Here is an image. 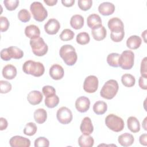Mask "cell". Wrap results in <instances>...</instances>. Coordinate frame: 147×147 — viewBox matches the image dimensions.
Masks as SVG:
<instances>
[{"label":"cell","instance_id":"obj_1","mask_svg":"<svg viewBox=\"0 0 147 147\" xmlns=\"http://www.w3.org/2000/svg\"><path fill=\"white\" fill-rule=\"evenodd\" d=\"M59 55L65 64L69 66L74 65L78 59L75 49L71 45L65 44L63 45L60 49Z\"/></svg>","mask_w":147,"mask_h":147},{"label":"cell","instance_id":"obj_2","mask_svg":"<svg viewBox=\"0 0 147 147\" xmlns=\"http://www.w3.org/2000/svg\"><path fill=\"white\" fill-rule=\"evenodd\" d=\"M22 70L26 74L31 75L35 77H40L44 74L45 68L42 63L30 60L26 61L24 63Z\"/></svg>","mask_w":147,"mask_h":147},{"label":"cell","instance_id":"obj_3","mask_svg":"<svg viewBox=\"0 0 147 147\" xmlns=\"http://www.w3.org/2000/svg\"><path fill=\"white\" fill-rule=\"evenodd\" d=\"M119 85L117 80L110 79L107 80L103 86L100 91V96L106 99H113L117 94Z\"/></svg>","mask_w":147,"mask_h":147},{"label":"cell","instance_id":"obj_4","mask_svg":"<svg viewBox=\"0 0 147 147\" xmlns=\"http://www.w3.org/2000/svg\"><path fill=\"white\" fill-rule=\"evenodd\" d=\"M105 122L107 127L115 132L122 131L125 127L123 120L114 114H109L106 117Z\"/></svg>","mask_w":147,"mask_h":147},{"label":"cell","instance_id":"obj_5","mask_svg":"<svg viewBox=\"0 0 147 147\" xmlns=\"http://www.w3.org/2000/svg\"><path fill=\"white\" fill-rule=\"evenodd\" d=\"M30 10L34 19L38 22L44 21L48 17V11L40 2H32L30 6Z\"/></svg>","mask_w":147,"mask_h":147},{"label":"cell","instance_id":"obj_6","mask_svg":"<svg viewBox=\"0 0 147 147\" xmlns=\"http://www.w3.org/2000/svg\"><path fill=\"white\" fill-rule=\"evenodd\" d=\"M30 45L33 53L36 56H42L48 52V45L45 42L44 39L41 37H38L34 39H30Z\"/></svg>","mask_w":147,"mask_h":147},{"label":"cell","instance_id":"obj_7","mask_svg":"<svg viewBox=\"0 0 147 147\" xmlns=\"http://www.w3.org/2000/svg\"><path fill=\"white\" fill-rule=\"evenodd\" d=\"M134 54L130 50H125L119 55V66L123 69H130L134 65Z\"/></svg>","mask_w":147,"mask_h":147},{"label":"cell","instance_id":"obj_8","mask_svg":"<svg viewBox=\"0 0 147 147\" xmlns=\"http://www.w3.org/2000/svg\"><path fill=\"white\" fill-rule=\"evenodd\" d=\"M58 121L61 124L66 125L70 123L73 118L72 111L67 107H61L58 109L56 113Z\"/></svg>","mask_w":147,"mask_h":147},{"label":"cell","instance_id":"obj_9","mask_svg":"<svg viewBox=\"0 0 147 147\" xmlns=\"http://www.w3.org/2000/svg\"><path fill=\"white\" fill-rule=\"evenodd\" d=\"M98 84V78L94 75H89L84 81L83 89L87 93H94L97 90Z\"/></svg>","mask_w":147,"mask_h":147},{"label":"cell","instance_id":"obj_10","mask_svg":"<svg viewBox=\"0 0 147 147\" xmlns=\"http://www.w3.org/2000/svg\"><path fill=\"white\" fill-rule=\"evenodd\" d=\"M9 144L11 147H29L30 141L27 138L20 136H15L10 139Z\"/></svg>","mask_w":147,"mask_h":147},{"label":"cell","instance_id":"obj_11","mask_svg":"<svg viewBox=\"0 0 147 147\" xmlns=\"http://www.w3.org/2000/svg\"><path fill=\"white\" fill-rule=\"evenodd\" d=\"M111 32L118 33L124 31V25L122 20L118 17H113L110 18L107 24Z\"/></svg>","mask_w":147,"mask_h":147},{"label":"cell","instance_id":"obj_12","mask_svg":"<svg viewBox=\"0 0 147 147\" xmlns=\"http://www.w3.org/2000/svg\"><path fill=\"white\" fill-rule=\"evenodd\" d=\"M60 28V24L58 20L55 18L49 19L44 25V30L48 34H56Z\"/></svg>","mask_w":147,"mask_h":147},{"label":"cell","instance_id":"obj_13","mask_svg":"<svg viewBox=\"0 0 147 147\" xmlns=\"http://www.w3.org/2000/svg\"><path fill=\"white\" fill-rule=\"evenodd\" d=\"M90 100L85 96L79 97L75 101V107L80 113H85L90 108Z\"/></svg>","mask_w":147,"mask_h":147},{"label":"cell","instance_id":"obj_14","mask_svg":"<svg viewBox=\"0 0 147 147\" xmlns=\"http://www.w3.org/2000/svg\"><path fill=\"white\" fill-rule=\"evenodd\" d=\"M64 75L63 68L59 64L52 65L49 69V75L54 80H57L62 79Z\"/></svg>","mask_w":147,"mask_h":147},{"label":"cell","instance_id":"obj_15","mask_svg":"<svg viewBox=\"0 0 147 147\" xmlns=\"http://www.w3.org/2000/svg\"><path fill=\"white\" fill-rule=\"evenodd\" d=\"M80 129L81 132L84 134H91L94 131V126L92 121L88 117H84L82 121Z\"/></svg>","mask_w":147,"mask_h":147},{"label":"cell","instance_id":"obj_16","mask_svg":"<svg viewBox=\"0 0 147 147\" xmlns=\"http://www.w3.org/2000/svg\"><path fill=\"white\" fill-rule=\"evenodd\" d=\"M115 5L110 2H104L98 6L99 12L103 16H109L115 11Z\"/></svg>","mask_w":147,"mask_h":147},{"label":"cell","instance_id":"obj_17","mask_svg":"<svg viewBox=\"0 0 147 147\" xmlns=\"http://www.w3.org/2000/svg\"><path fill=\"white\" fill-rule=\"evenodd\" d=\"M43 99V95L42 93L37 90H33L30 91L27 96V99L29 103L32 105H38L41 102Z\"/></svg>","mask_w":147,"mask_h":147},{"label":"cell","instance_id":"obj_18","mask_svg":"<svg viewBox=\"0 0 147 147\" xmlns=\"http://www.w3.org/2000/svg\"><path fill=\"white\" fill-rule=\"evenodd\" d=\"M91 34L95 40L101 41L106 37L107 35V31L103 25H99L92 29Z\"/></svg>","mask_w":147,"mask_h":147},{"label":"cell","instance_id":"obj_19","mask_svg":"<svg viewBox=\"0 0 147 147\" xmlns=\"http://www.w3.org/2000/svg\"><path fill=\"white\" fill-rule=\"evenodd\" d=\"M17 71L15 66L11 64L5 65L2 69L3 76L8 80L13 79L17 75Z\"/></svg>","mask_w":147,"mask_h":147},{"label":"cell","instance_id":"obj_20","mask_svg":"<svg viewBox=\"0 0 147 147\" xmlns=\"http://www.w3.org/2000/svg\"><path fill=\"white\" fill-rule=\"evenodd\" d=\"M119 144L124 147H127L131 145L134 141V138L133 136L128 133H125L121 134L118 138Z\"/></svg>","mask_w":147,"mask_h":147},{"label":"cell","instance_id":"obj_21","mask_svg":"<svg viewBox=\"0 0 147 147\" xmlns=\"http://www.w3.org/2000/svg\"><path fill=\"white\" fill-rule=\"evenodd\" d=\"M25 34L30 39H34L40 37V30L38 27L35 25H29L25 29Z\"/></svg>","mask_w":147,"mask_h":147},{"label":"cell","instance_id":"obj_22","mask_svg":"<svg viewBox=\"0 0 147 147\" xmlns=\"http://www.w3.org/2000/svg\"><path fill=\"white\" fill-rule=\"evenodd\" d=\"M87 24L88 26L92 29L99 25H102V20L100 17L95 13L88 16L87 18Z\"/></svg>","mask_w":147,"mask_h":147},{"label":"cell","instance_id":"obj_23","mask_svg":"<svg viewBox=\"0 0 147 147\" xmlns=\"http://www.w3.org/2000/svg\"><path fill=\"white\" fill-rule=\"evenodd\" d=\"M142 42V40L140 37L133 35L130 36L126 40V46L131 49H138Z\"/></svg>","mask_w":147,"mask_h":147},{"label":"cell","instance_id":"obj_24","mask_svg":"<svg viewBox=\"0 0 147 147\" xmlns=\"http://www.w3.org/2000/svg\"><path fill=\"white\" fill-rule=\"evenodd\" d=\"M94 144V140L90 135L82 134L78 138V144L80 147H92Z\"/></svg>","mask_w":147,"mask_h":147},{"label":"cell","instance_id":"obj_25","mask_svg":"<svg viewBox=\"0 0 147 147\" xmlns=\"http://www.w3.org/2000/svg\"><path fill=\"white\" fill-rule=\"evenodd\" d=\"M127 127L132 133H137L140 130L139 121L135 117H129L127 120Z\"/></svg>","mask_w":147,"mask_h":147},{"label":"cell","instance_id":"obj_26","mask_svg":"<svg viewBox=\"0 0 147 147\" xmlns=\"http://www.w3.org/2000/svg\"><path fill=\"white\" fill-rule=\"evenodd\" d=\"M84 18L80 14H75L72 16L70 20V25L75 29H81L84 25Z\"/></svg>","mask_w":147,"mask_h":147},{"label":"cell","instance_id":"obj_27","mask_svg":"<svg viewBox=\"0 0 147 147\" xmlns=\"http://www.w3.org/2000/svg\"><path fill=\"white\" fill-rule=\"evenodd\" d=\"M34 119L39 124L44 123L47 118V111L44 109H38L34 112Z\"/></svg>","mask_w":147,"mask_h":147},{"label":"cell","instance_id":"obj_28","mask_svg":"<svg viewBox=\"0 0 147 147\" xmlns=\"http://www.w3.org/2000/svg\"><path fill=\"white\" fill-rule=\"evenodd\" d=\"M93 111L97 115L105 114L107 110V103L102 100L96 101L93 105Z\"/></svg>","mask_w":147,"mask_h":147},{"label":"cell","instance_id":"obj_29","mask_svg":"<svg viewBox=\"0 0 147 147\" xmlns=\"http://www.w3.org/2000/svg\"><path fill=\"white\" fill-rule=\"evenodd\" d=\"M10 57L14 59H20L24 56L23 51L19 48L15 46H11L7 48Z\"/></svg>","mask_w":147,"mask_h":147},{"label":"cell","instance_id":"obj_30","mask_svg":"<svg viewBox=\"0 0 147 147\" xmlns=\"http://www.w3.org/2000/svg\"><path fill=\"white\" fill-rule=\"evenodd\" d=\"M121 82L124 86L131 87L134 86L136 79L133 75L130 74H125L121 77Z\"/></svg>","mask_w":147,"mask_h":147},{"label":"cell","instance_id":"obj_31","mask_svg":"<svg viewBox=\"0 0 147 147\" xmlns=\"http://www.w3.org/2000/svg\"><path fill=\"white\" fill-rule=\"evenodd\" d=\"M59 103V96L56 95H51L45 96V105L48 108H53L57 106Z\"/></svg>","mask_w":147,"mask_h":147},{"label":"cell","instance_id":"obj_32","mask_svg":"<svg viewBox=\"0 0 147 147\" xmlns=\"http://www.w3.org/2000/svg\"><path fill=\"white\" fill-rule=\"evenodd\" d=\"M119 55H120L118 53H111L109 54L106 59L108 64L113 67H119L118 60Z\"/></svg>","mask_w":147,"mask_h":147},{"label":"cell","instance_id":"obj_33","mask_svg":"<svg viewBox=\"0 0 147 147\" xmlns=\"http://www.w3.org/2000/svg\"><path fill=\"white\" fill-rule=\"evenodd\" d=\"M37 130V127L34 123L29 122L26 124L23 131L24 134L28 136H32L36 134Z\"/></svg>","mask_w":147,"mask_h":147},{"label":"cell","instance_id":"obj_34","mask_svg":"<svg viewBox=\"0 0 147 147\" xmlns=\"http://www.w3.org/2000/svg\"><path fill=\"white\" fill-rule=\"evenodd\" d=\"M76 40L80 45H86L90 42V37L88 33L83 32L77 34Z\"/></svg>","mask_w":147,"mask_h":147},{"label":"cell","instance_id":"obj_35","mask_svg":"<svg viewBox=\"0 0 147 147\" xmlns=\"http://www.w3.org/2000/svg\"><path fill=\"white\" fill-rule=\"evenodd\" d=\"M75 36L74 32L69 29H64L60 34V38L64 41H69L73 39Z\"/></svg>","mask_w":147,"mask_h":147},{"label":"cell","instance_id":"obj_36","mask_svg":"<svg viewBox=\"0 0 147 147\" xmlns=\"http://www.w3.org/2000/svg\"><path fill=\"white\" fill-rule=\"evenodd\" d=\"M18 18L21 21L26 22L30 20L31 15L28 10L23 9L20 10L18 13Z\"/></svg>","mask_w":147,"mask_h":147},{"label":"cell","instance_id":"obj_37","mask_svg":"<svg viewBox=\"0 0 147 147\" xmlns=\"http://www.w3.org/2000/svg\"><path fill=\"white\" fill-rule=\"evenodd\" d=\"M3 3L7 10L9 11L14 10L19 5V1L18 0H5Z\"/></svg>","mask_w":147,"mask_h":147},{"label":"cell","instance_id":"obj_38","mask_svg":"<svg viewBox=\"0 0 147 147\" xmlns=\"http://www.w3.org/2000/svg\"><path fill=\"white\" fill-rule=\"evenodd\" d=\"M78 5L82 10L87 11L92 6V1L91 0H79Z\"/></svg>","mask_w":147,"mask_h":147},{"label":"cell","instance_id":"obj_39","mask_svg":"<svg viewBox=\"0 0 147 147\" xmlns=\"http://www.w3.org/2000/svg\"><path fill=\"white\" fill-rule=\"evenodd\" d=\"M35 147H48L49 146V140L44 137H39L34 141Z\"/></svg>","mask_w":147,"mask_h":147},{"label":"cell","instance_id":"obj_40","mask_svg":"<svg viewBox=\"0 0 147 147\" xmlns=\"http://www.w3.org/2000/svg\"><path fill=\"white\" fill-rule=\"evenodd\" d=\"M11 84L7 81H0V92L1 94H6L11 91Z\"/></svg>","mask_w":147,"mask_h":147},{"label":"cell","instance_id":"obj_41","mask_svg":"<svg viewBox=\"0 0 147 147\" xmlns=\"http://www.w3.org/2000/svg\"><path fill=\"white\" fill-rule=\"evenodd\" d=\"M10 24L7 18L6 17H0V30L1 32L6 31L9 27Z\"/></svg>","mask_w":147,"mask_h":147},{"label":"cell","instance_id":"obj_42","mask_svg":"<svg viewBox=\"0 0 147 147\" xmlns=\"http://www.w3.org/2000/svg\"><path fill=\"white\" fill-rule=\"evenodd\" d=\"M125 36V32H118V33H113L111 32L110 34V38L112 41L115 42H118L121 41Z\"/></svg>","mask_w":147,"mask_h":147},{"label":"cell","instance_id":"obj_43","mask_svg":"<svg viewBox=\"0 0 147 147\" xmlns=\"http://www.w3.org/2000/svg\"><path fill=\"white\" fill-rule=\"evenodd\" d=\"M42 92L45 96L56 94V90L55 88L53 86L49 85L44 86L42 88Z\"/></svg>","mask_w":147,"mask_h":147},{"label":"cell","instance_id":"obj_44","mask_svg":"<svg viewBox=\"0 0 147 147\" xmlns=\"http://www.w3.org/2000/svg\"><path fill=\"white\" fill-rule=\"evenodd\" d=\"M146 57H145L141 61L140 72L142 76L147 77V67H146Z\"/></svg>","mask_w":147,"mask_h":147},{"label":"cell","instance_id":"obj_45","mask_svg":"<svg viewBox=\"0 0 147 147\" xmlns=\"http://www.w3.org/2000/svg\"><path fill=\"white\" fill-rule=\"evenodd\" d=\"M147 77L140 76L138 80V84L141 89L146 90L147 89Z\"/></svg>","mask_w":147,"mask_h":147},{"label":"cell","instance_id":"obj_46","mask_svg":"<svg viewBox=\"0 0 147 147\" xmlns=\"http://www.w3.org/2000/svg\"><path fill=\"white\" fill-rule=\"evenodd\" d=\"M1 58L5 61H9L11 60L7 48L2 49L1 51Z\"/></svg>","mask_w":147,"mask_h":147},{"label":"cell","instance_id":"obj_47","mask_svg":"<svg viewBox=\"0 0 147 147\" xmlns=\"http://www.w3.org/2000/svg\"><path fill=\"white\" fill-rule=\"evenodd\" d=\"M8 126V123L7 120L3 117L0 118V130H5Z\"/></svg>","mask_w":147,"mask_h":147},{"label":"cell","instance_id":"obj_48","mask_svg":"<svg viewBox=\"0 0 147 147\" xmlns=\"http://www.w3.org/2000/svg\"><path fill=\"white\" fill-rule=\"evenodd\" d=\"M139 142L141 145H142L144 146L147 145V134H146V133L142 134L140 136Z\"/></svg>","mask_w":147,"mask_h":147},{"label":"cell","instance_id":"obj_49","mask_svg":"<svg viewBox=\"0 0 147 147\" xmlns=\"http://www.w3.org/2000/svg\"><path fill=\"white\" fill-rule=\"evenodd\" d=\"M61 3L65 7H71L75 3V0H61Z\"/></svg>","mask_w":147,"mask_h":147},{"label":"cell","instance_id":"obj_50","mask_svg":"<svg viewBox=\"0 0 147 147\" xmlns=\"http://www.w3.org/2000/svg\"><path fill=\"white\" fill-rule=\"evenodd\" d=\"M44 2L48 6H52L55 5L57 3V0H44Z\"/></svg>","mask_w":147,"mask_h":147},{"label":"cell","instance_id":"obj_51","mask_svg":"<svg viewBox=\"0 0 147 147\" xmlns=\"http://www.w3.org/2000/svg\"><path fill=\"white\" fill-rule=\"evenodd\" d=\"M146 119H147V117H145V119H144L143 122H142V127L145 130H147V128H146Z\"/></svg>","mask_w":147,"mask_h":147},{"label":"cell","instance_id":"obj_52","mask_svg":"<svg viewBox=\"0 0 147 147\" xmlns=\"http://www.w3.org/2000/svg\"><path fill=\"white\" fill-rule=\"evenodd\" d=\"M146 32H147V30H144V31L142 33V34H141L142 37H144V41L145 42H146V38H146Z\"/></svg>","mask_w":147,"mask_h":147}]
</instances>
